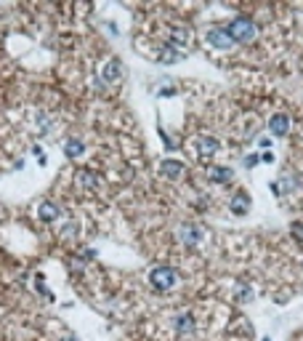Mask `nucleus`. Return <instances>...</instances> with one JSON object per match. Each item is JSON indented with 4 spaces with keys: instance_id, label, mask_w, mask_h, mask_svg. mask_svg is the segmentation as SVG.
Listing matches in <instances>:
<instances>
[{
    "instance_id": "obj_16",
    "label": "nucleus",
    "mask_w": 303,
    "mask_h": 341,
    "mask_svg": "<svg viewBox=\"0 0 303 341\" xmlns=\"http://www.w3.org/2000/svg\"><path fill=\"white\" fill-rule=\"evenodd\" d=\"M290 232H293V238L298 242H303V224H301V221H295V224L290 227Z\"/></svg>"
},
{
    "instance_id": "obj_2",
    "label": "nucleus",
    "mask_w": 303,
    "mask_h": 341,
    "mask_svg": "<svg viewBox=\"0 0 303 341\" xmlns=\"http://www.w3.org/2000/svg\"><path fill=\"white\" fill-rule=\"evenodd\" d=\"M149 283L154 291H170L176 283H179V272L173 267H154L149 272Z\"/></svg>"
},
{
    "instance_id": "obj_17",
    "label": "nucleus",
    "mask_w": 303,
    "mask_h": 341,
    "mask_svg": "<svg viewBox=\"0 0 303 341\" xmlns=\"http://www.w3.org/2000/svg\"><path fill=\"white\" fill-rule=\"evenodd\" d=\"M75 229H77V224H75V221H72V224H67V227H64V232H61V235H72V232H75Z\"/></svg>"
},
{
    "instance_id": "obj_5",
    "label": "nucleus",
    "mask_w": 303,
    "mask_h": 341,
    "mask_svg": "<svg viewBox=\"0 0 303 341\" xmlns=\"http://www.w3.org/2000/svg\"><path fill=\"white\" fill-rule=\"evenodd\" d=\"M269 131H272L274 136H285L287 131H290V117H287L285 112L274 115L272 120H269Z\"/></svg>"
},
{
    "instance_id": "obj_11",
    "label": "nucleus",
    "mask_w": 303,
    "mask_h": 341,
    "mask_svg": "<svg viewBox=\"0 0 303 341\" xmlns=\"http://www.w3.org/2000/svg\"><path fill=\"white\" fill-rule=\"evenodd\" d=\"M77 184L83 189H93L98 184V179H96V173H91V170H80V173H77Z\"/></svg>"
},
{
    "instance_id": "obj_6",
    "label": "nucleus",
    "mask_w": 303,
    "mask_h": 341,
    "mask_svg": "<svg viewBox=\"0 0 303 341\" xmlns=\"http://www.w3.org/2000/svg\"><path fill=\"white\" fill-rule=\"evenodd\" d=\"M200 238H202V229L197 227V224H183V227H181V240L186 242L189 248L197 245V242H200Z\"/></svg>"
},
{
    "instance_id": "obj_15",
    "label": "nucleus",
    "mask_w": 303,
    "mask_h": 341,
    "mask_svg": "<svg viewBox=\"0 0 303 341\" xmlns=\"http://www.w3.org/2000/svg\"><path fill=\"white\" fill-rule=\"evenodd\" d=\"M56 216H59V208L54 205V203H43L40 205V219L43 221H54Z\"/></svg>"
},
{
    "instance_id": "obj_3",
    "label": "nucleus",
    "mask_w": 303,
    "mask_h": 341,
    "mask_svg": "<svg viewBox=\"0 0 303 341\" xmlns=\"http://www.w3.org/2000/svg\"><path fill=\"white\" fill-rule=\"evenodd\" d=\"M218 139H215V136H197L194 139V149L197 152H200L202 157H210V155H215L218 152Z\"/></svg>"
},
{
    "instance_id": "obj_4",
    "label": "nucleus",
    "mask_w": 303,
    "mask_h": 341,
    "mask_svg": "<svg viewBox=\"0 0 303 341\" xmlns=\"http://www.w3.org/2000/svg\"><path fill=\"white\" fill-rule=\"evenodd\" d=\"M208 43L213 45V48H229L234 40L229 37V32L226 30H221V27H215V30H210L208 32Z\"/></svg>"
},
{
    "instance_id": "obj_12",
    "label": "nucleus",
    "mask_w": 303,
    "mask_h": 341,
    "mask_svg": "<svg viewBox=\"0 0 303 341\" xmlns=\"http://www.w3.org/2000/svg\"><path fill=\"white\" fill-rule=\"evenodd\" d=\"M181 56H183V51H176L173 45H168V48L160 51V62L162 64H173V62H179Z\"/></svg>"
},
{
    "instance_id": "obj_13",
    "label": "nucleus",
    "mask_w": 303,
    "mask_h": 341,
    "mask_svg": "<svg viewBox=\"0 0 303 341\" xmlns=\"http://www.w3.org/2000/svg\"><path fill=\"white\" fill-rule=\"evenodd\" d=\"M176 331L179 333H189V331H194V320H192V314H181V317H176Z\"/></svg>"
},
{
    "instance_id": "obj_1",
    "label": "nucleus",
    "mask_w": 303,
    "mask_h": 341,
    "mask_svg": "<svg viewBox=\"0 0 303 341\" xmlns=\"http://www.w3.org/2000/svg\"><path fill=\"white\" fill-rule=\"evenodd\" d=\"M226 32L234 43H250V40H255V35H258V27H255L250 19L237 16V19H232V24L226 27Z\"/></svg>"
},
{
    "instance_id": "obj_7",
    "label": "nucleus",
    "mask_w": 303,
    "mask_h": 341,
    "mask_svg": "<svg viewBox=\"0 0 303 341\" xmlns=\"http://www.w3.org/2000/svg\"><path fill=\"white\" fill-rule=\"evenodd\" d=\"M120 75H122V69H120V62H117V59H112V62H107L101 67V80H107V83H115Z\"/></svg>"
},
{
    "instance_id": "obj_8",
    "label": "nucleus",
    "mask_w": 303,
    "mask_h": 341,
    "mask_svg": "<svg viewBox=\"0 0 303 341\" xmlns=\"http://www.w3.org/2000/svg\"><path fill=\"white\" fill-rule=\"evenodd\" d=\"M232 211L234 213H247L250 211V198L245 192H237L234 198H232Z\"/></svg>"
},
{
    "instance_id": "obj_10",
    "label": "nucleus",
    "mask_w": 303,
    "mask_h": 341,
    "mask_svg": "<svg viewBox=\"0 0 303 341\" xmlns=\"http://www.w3.org/2000/svg\"><path fill=\"white\" fill-rule=\"evenodd\" d=\"M181 170H183V166L179 160H165V163H162V173H165L168 179H179Z\"/></svg>"
},
{
    "instance_id": "obj_14",
    "label": "nucleus",
    "mask_w": 303,
    "mask_h": 341,
    "mask_svg": "<svg viewBox=\"0 0 303 341\" xmlns=\"http://www.w3.org/2000/svg\"><path fill=\"white\" fill-rule=\"evenodd\" d=\"M83 149H85V147H83V141H80V139H69L67 144H64V152H67L69 157H80V155H83Z\"/></svg>"
},
{
    "instance_id": "obj_18",
    "label": "nucleus",
    "mask_w": 303,
    "mask_h": 341,
    "mask_svg": "<svg viewBox=\"0 0 303 341\" xmlns=\"http://www.w3.org/2000/svg\"><path fill=\"white\" fill-rule=\"evenodd\" d=\"M67 341H75V339H67Z\"/></svg>"
},
{
    "instance_id": "obj_9",
    "label": "nucleus",
    "mask_w": 303,
    "mask_h": 341,
    "mask_svg": "<svg viewBox=\"0 0 303 341\" xmlns=\"http://www.w3.org/2000/svg\"><path fill=\"white\" fill-rule=\"evenodd\" d=\"M229 179H232V168H226V166L210 168V181H215V184H223V181H229Z\"/></svg>"
}]
</instances>
